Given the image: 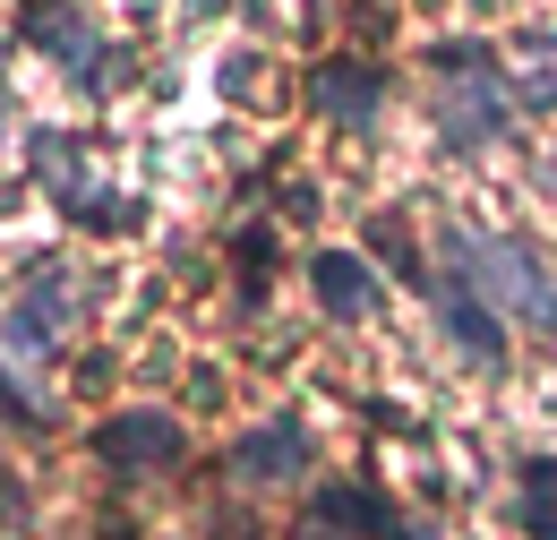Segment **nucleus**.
Masks as SVG:
<instances>
[{
    "mask_svg": "<svg viewBox=\"0 0 557 540\" xmlns=\"http://www.w3.org/2000/svg\"><path fill=\"white\" fill-rule=\"evenodd\" d=\"M309 95H318V112L335 121V130H369L377 121V103H386V77L369 61H326L309 77Z\"/></svg>",
    "mask_w": 557,
    "mask_h": 540,
    "instance_id": "obj_5",
    "label": "nucleus"
},
{
    "mask_svg": "<svg viewBox=\"0 0 557 540\" xmlns=\"http://www.w3.org/2000/svg\"><path fill=\"white\" fill-rule=\"evenodd\" d=\"M446 274L472 283L488 309H515V318H532V327H557V283L532 267V249H515V241L455 232V241H446Z\"/></svg>",
    "mask_w": 557,
    "mask_h": 540,
    "instance_id": "obj_1",
    "label": "nucleus"
},
{
    "mask_svg": "<svg viewBox=\"0 0 557 540\" xmlns=\"http://www.w3.org/2000/svg\"><path fill=\"white\" fill-rule=\"evenodd\" d=\"M515 103L557 112V35H549V26H532V35L515 44Z\"/></svg>",
    "mask_w": 557,
    "mask_h": 540,
    "instance_id": "obj_10",
    "label": "nucleus"
},
{
    "mask_svg": "<svg viewBox=\"0 0 557 540\" xmlns=\"http://www.w3.org/2000/svg\"><path fill=\"white\" fill-rule=\"evenodd\" d=\"M95 455L121 464V472H154V464L181 455V420H172V412H121V420L95 429Z\"/></svg>",
    "mask_w": 557,
    "mask_h": 540,
    "instance_id": "obj_4",
    "label": "nucleus"
},
{
    "mask_svg": "<svg viewBox=\"0 0 557 540\" xmlns=\"http://www.w3.org/2000/svg\"><path fill=\"white\" fill-rule=\"evenodd\" d=\"M429 300H437V327L463 343V360H506V327H497V309H488L472 283H455V274H429Z\"/></svg>",
    "mask_w": 557,
    "mask_h": 540,
    "instance_id": "obj_3",
    "label": "nucleus"
},
{
    "mask_svg": "<svg viewBox=\"0 0 557 540\" xmlns=\"http://www.w3.org/2000/svg\"><path fill=\"white\" fill-rule=\"evenodd\" d=\"M61 318H70V283H61V267H44L35 292H26V309L9 318V352H26V360L52 352V327H61Z\"/></svg>",
    "mask_w": 557,
    "mask_h": 540,
    "instance_id": "obj_9",
    "label": "nucleus"
},
{
    "mask_svg": "<svg viewBox=\"0 0 557 540\" xmlns=\"http://www.w3.org/2000/svg\"><path fill=\"white\" fill-rule=\"evenodd\" d=\"M35 181H44L52 198L70 206V214L86 206V181H77V146H70L61 130H44V137H35Z\"/></svg>",
    "mask_w": 557,
    "mask_h": 540,
    "instance_id": "obj_11",
    "label": "nucleus"
},
{
    "mask_svg": "<svg viewBox=\"0 0 557 540\" xmlns=\"http://www.w3.org/2000/svg\"><path fill=\"white\" fill-rule=\"evenodd\" d=\"M523 532H532V540H557V455L523 472Z\"/></svg>",
    "mask_w": 557,
    "mask_h": 540,
    "instance_id": "obj_13",
    "label": "nucleus"
},
{
    "mask_svg": "<svg viewBox=\"0 0 557 540\" xmlns=\"http://www.w3.org/2000/svg\"><path fill=\"white\" fill-rule=\"evenodd\" d=\"M309 283H318V300H326V318H344V327H360V318H377V267H369L360 249H326V258L309 267Z\"/></svg>",
    "mask_w": 557,
    "mask_h": 540,
    "instance_id": "obj_6",
    "label": "nucleus"
},
{
    "mask_svg": "<svg viewBox=\"0 0 557 540\" xmlns=\"http://www.w3.org/2000/svg\"><path fill=\"white\" fill-rule=\"evenodd\" d=\"M318 515H326V524H344V532H395V515L377 506V489H326V498H318Z\"/></svg>",
    "mask_w": 557,
    "mask_h": 540,
    "instance_id": "obj_12",
    "label": "nucleus"
},
{
    "mask_svg": "<svg viewBox=\"0 0 557 540\" xmlns=\"http://www.w3.org/2000/svg\"><path fill=\"white\" fill-rule=\"evenodd\" d=\"M437 130H446V146H481V137L506 130L497 69H472V77H446V86H437Z\"/></svg>",
    "mask_w": 557,
    "mask_h": 540,
    "instance_id": "obj_2",
    "label": "nucleus"
},
{
    "mask_svg": "<svg viewBox=\"0 0 557 540\" xmlns=\"http://www.w3.org/2000/svg\"><path fill=\"white\" fill-rule=\"evenodd\" d=\"M26 44H35V52H52V61L70 69V77H95V61H103V35H95L77 9H61V0L26 17Z\"/></svg>",
    "mask_w": 557,
    "mask_h": 540,
    "instance_id": "obj_7",
    "label": "nucleus"
},
{
    "mask_svg": "<svg viewBox=\"0 0 557 540\" xmlns=\"http://www.w3.org/2000/svg\"><path fill=\"white\" fill-rule=\"evenodd\" d=\"M300 455H309V438H300V420L283 412L275 429H258V438L232 446V472H240V480H292V472H300Z\"/></svg>",
    "mask_w": 557,
    "mask_h": 540,
    "instance_id": "obj_8",
    "label": "nucleus"
},
{
    "mask_svg": "<svg viewBox=\"0 0 557 540\" xmlns=\"http://www.w3.org/2000/svg\"><path fill=\"white\" fill-rule=\"evenodd\" d=\"M198 9H223V0H198Z\"/></svg>",
    "mask_w": 557,
    "mask_h": 540,
    "instance_id": "obj_16",
    "label": "nucleus"
},
{
    "mask_svg": "<svg viewBox=\"0 0 557 540\" xmlns=\"http://www.w3.org/2000/svg\"><path fill=\"white\" fill-rule=\"evenodd\" d=\"M0 137H9V95H0Z\"/></svg>",
    "mask_w": 557,
    "mask_h": 540,
    "instance_id": "obj_15",
    "label": "nucleus"
},
{
    "mask_svg": "<svg viewBox=\"0 0 557 540\" xmlns=\"http://www.w3.org/2000/svg\"><path fill=\"white\" fill-rule=\"evenodd\" d=\"M377 249H386L395 267H412V241H404V223H377Z\"/></svg>",
    "mask_w": 557,
    "mask_h": 540,
    "instance_id": "obj_14",
    "label": "nucleus"
}]
</instances>
